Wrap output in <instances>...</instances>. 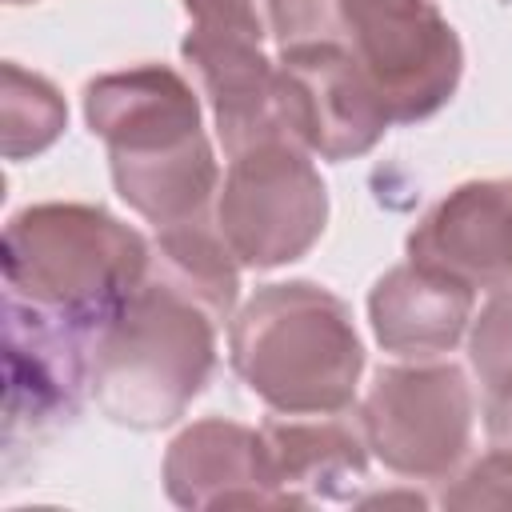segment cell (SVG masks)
I'll use <instances>...</instances> for the list:
<instances>
[{
    "label": "cell",
    "mask_w": 512,
    "mask_h": 512,
    "mask_svg": "<svg viewBox=\"0 0 512 512\" xmlns=\"http://www.w3.org/2000/svg\"><path fill=\"white\" fill-rule=\"evenodd\" d=\"M468 364L488 400H512V284L496 288L468 328Z\"/></svg>",
    "instance_id": "ac0fdd59"
},
{
    "label": "cell",
    "mask_w": 512,
    "mask_h": 512,
    "mask_svg": "<svg viewBox=\"0 0 512 512\" xmlns=\"http://www.w3.org/2000/svg\"><path fill=\"white\" fill-rule=\"evenodd\" d=\"M276 108L284 132L312 156L344 164L372 152L392 116L360 64L332 44H292L276 56Z\"/></svg>",
    "instance_id": "52a82bcc"
},
{
    "label": "cell",
    "mask_w": 512,
    "mask_h": 512,
    "mask_svg": "<svg viewBox=\"0 0 512 512\" xmlns=\"http://www.w3.org/2000/svg\"><path fill=\"white\" fill-rule=\"evenodd\" d=\"M4 284L84 332H100L148 280L152 244L96 204H28L4 224Z\"/></svg>",
    "instance_id": "277c9868"
},
{
    "label": "cell",
    "mask_w": 512,
    "mask_h": 512,
    "mask_svg": "<svg viewBox=\"0 0 512 512\" xmlns=\"http://www.w3.org/2000/svg\"><path fill=\"white\" fill-rule=\"evenodd\" d=\"M92 332L20 300H4V444L56 432L88 392Z\"/></svg>",
    "instance_id": "ba28073f"
},
{
    "label": "cell",
    "mask_w": 512,
    "mask_h": 512,
    "mask_svg": "<svg viewBox=\"0 0 512 512\" xmlns=\"http://www.w3.org/2000/svg\"><path fill=\"white\" fill-rule=\"evenodd\" d=\"M192 28L204 32H264L256 0H180Z\"/></svg>",
    "instance_id": "ffe728a7"
},
{
    "label": "cell",
    "mask_w": 512,
    "mask_h": 512,
    "mask_svg": "<svg viewBox=\"0 0 512 512\" xmlns=\"http://www.w3.org/2000/svg\"><path fill=\"white\" fill-rule=\"evenodd\" d=\"M360 428L372 456L404 480H452L476 432V392L452 360H412L380 368Z\"/></svg>",
    "instance_id": "8992f818"
},
{
    "label": "cell",
    "mask_w": 512,
    "mask_h": 512,
    "mask_svg": "<svg viewBox=\"0 0 512 512\" xmlns=\"http://www.w3.org/2000/svg\"><path fill=\"white\" fill-rule=\"evenodd\" d=\"M180 52L208 96L228 156L264 136H288L276 108V60L264 56V32L188 28Z\"/></svg>",
    "instance_id": "8fae6325"
},
{
    "label": "cell",
    "mask_w": 512,
    "mask_h": 512,
    "mask_svg": "<svg viewBox=\"0 0 512 512\" xmlns=\"http://www.w3.org/2000/svg\"><path fill=\"white\" fill-rule=\"evenodd\" d=\"M108 168L120 200L152 228H172L208 216L220 192V168L208 132H196L168 148L108 152Z\"/></svg>",
    "instance_id": "9a60e30c"
},
{
    "label": "cell",
    "mask_w": 512,
    "mask_h": 512,
    "mask_svg": "<svg viewBox=\"0 0 512 512\" xmlns=\"http://www.w3.org/2000/svg\"><path fill=\"white\" fill-rule=\"evenodd\" d=\"M276 48L332 44L372 80L392 124L436 116L460 88L464 48L436 0H268Z\"/></svg>",
    "instance_id": "7a4b0ae2"
},
{
    "label": "cell",
    "mask_w": 512,
    "mask_h": 512,
    "mask_svg": "<svg viewBox=\"0 0 512 512\" xmlns=\"http://www.w3.org/2000/svg\"><path fill=\"white\" fill-rule=\"evenodd\" d=\"M220 316L148 272L124 308L92 336L88 392L96 408L136 432L176 424L216 372Z\"/></svg>",
    "instance_id": "6da1fadb"
},
{
    "label": "cell",
    "mask_w": 512,
    "mask_h": 512,
    "mask_svg": "<svg viewBox=\"0 0 512 512\" xmlns=\"http://www.w3.org/2000/svg\"><path fill=\"white\" fill-rule=\"evenodd\" d=\"M228 360L272 412H344L356 400L364 344L352 308L312 280L264 284L232 316Z\"/></svg>",
    "instance_id": "3957f363"
},
{
    "label": "cell",
    "mask_w": 512,
    "mask_h": 512,
    "mask_svg": "<svg viewBox=\"0 0 512 512\" xmlns=\"http://www.w3.org/2000/svg\"><path fill=\"white\" fill-rule=\"evenodd\" d=\"M4 4H32V0H4Z\"/></svg>",
    "instance_id": "44dd1931"
},
{
    "label": "cell",
    "mask_w": 512,
    "mask_h": 512,
    "mask_svg": "<svg viewBox=\"0 0 512 512\" xmlns=\"http://www.w3.org/2000/svg\"><path fill=\"white\" fill-rule=\"evenodd\" d=\"M240 260L228 248L216 216H200L188 224H172V228H156L152 240V276L176 284L180 292L196 296L204 308H212L224 320H232L236 312V296H240Z\"/></svg>",
    "instance_id": "2e32d148"
},
{
    "label": "cell",
    "mask_w": 512,
    "mask_h": 512,
    "mask_svg": "<svg viewBox=\"0 0 512 512\" xmlns=\"http://www.w3.org/2000/svg\"><path fill=\"white\" fill-rule=\"evenodd\" d=\"M0 148L4 160H28L48 152L68 128V104L52 80L20 68L16 60L0 72Z\"/></svg>",
    "instance_id": "e0dca14e"
},
{
    "label": "cell",
    "mask_w": 512,
    "mask_h": 512,
    "mask_svg": "<svg viewBox=\"0 0 512 512\" xmlns=\"http://www.w3.org/2000/svg\"><path fill=\"white\" fill-rule=\"evenodd\" d=\"M84 120L108 152L168 148L204 132L196 88L168 64H136L88 80Z\"/></svg>",
    "instance_id": "7c38bea8"
},
{
    "label": "cell",
    "mask_w": 512,
    "mask_h": 512,
    "mask_svg": "<svg viewBox=\"0 0 512 512\" xmlns=\"http://www.w3.org/2000/svg\"><path fill=\"white\" fill-rule=\"evenodd\" d=\"M444 508H512V456L484 452L440 496Z\"/></svg>",
    "instance_id": "d6986e66"
},
{
    "label": "cell",
    "mask_w": 512,
    "mask_h": 512,
    "mask_svg": "<svg viewBox=\"0 0 512 512\" xmlns=\"http://www.w3.org/2000/svg\"><path fill=\"white\" fill-rule=\"evenodd\" d=\"M212 216L244 268H280L324 236L328 188L304 144L264 136L228 156Z\"/></svg>",
    "instance_id": "5b68a950"
},
{
    "label": "cell",
    "mask_w": 512,
    "mask_h": 512,
    "mask_svg": "<svg viewBox=\"0 0 512 512\" xmlns=\"http://www.w3.org/2000/svg\"><path fill=\"white\" fill-rule=\"evenodd\" d=\"M408 260L472 292L512 284V180H468L444 192L412 228Z\"/></svg>",
    "instance_id": "30bf717a"
},
{
    "label": "cell",
    "mask_w": 512,
    "mask_h": 512,
    "mask_svg": "<svg viewBox=\"0 0 512 512\" xmlns=\"http://www.w3.org/2000/svg\"><path fill=\"white\" fill-rule=\"evenodd\" d=\"M476 292L412 260L388 268L368 292V324L384 352L404 360H436L452 352L468 328Z\"/></svg>",
    "instance_id": "5bb4252c"
},
{
    "label": "cell",
    "mask_w": 512,
    "mask_h": 512,
    "mask_svg": "<svg viewBox=\"0 0 512 512\" xmlns=\"http://www.w3.org/2000/svg\"><path fill=\"white\" fill-rule=\"evenodd\" d=\"M164 492L180 508H292L260 428L208 416L164 452Z\"/></svg>",
    "instance_id": "9c48e42d"
},
{
    "label": "cell",
    "mask_w": 512,
    "mask_h": 512,
    "mask_svg": "<svg viewBox=\"0 0 512 512\" xmlns=\"http://www.w3.org/2000/svg\"><path fill=\"white\" fill-rule=\"evenodd\" d=\"M260 432L272 456V472L296 508L360 500L372 456L360 416H348V408L300 416L276 412L260 424Z\"/></svg>",
    "instance_id": "4fadbf2b"
}]
</instances>
